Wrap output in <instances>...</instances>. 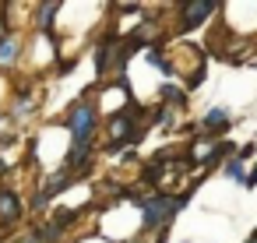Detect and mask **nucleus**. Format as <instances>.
Returning a JSON list of instances; mask_svg holds the SVG:
<instances>
[{
	"instance_id": "nucleus-11",
	"label": "nucleus",
	"mask_w": 257,
	"mask_h": 243,
	"mask_svg": "<svg viewBox=\"0 0 257 243\" xmlns=\"http://www.w3.org/2000/svg\"><path fill=\"white\" fill-rule=\"evenodd\" d=\"M246 187H257V169L250 173V180H246Z\"/></svg>"
},
{
	"instance_id": "nucleus-5",
	"label": "nucleus",
	"mask_w": 257,
	"mask_h": 243,
	"mask_svg": "<svg viewBox=\"0 0 257 243\" xmlns=\"http://www.w3.org/2000/svg\"><path fill=\"white\" fill-rule=\"evenodd\" d=\"M18 57V43L15 39H4V43H0V64H11Z\"/></svg>"
},
{
	"instance_id": "nucleus-3",
	"label": "nucleus",
	"mask_w": 257,
	"mask_h": 243,
	"mask_svg": "<svg viewBox=\"0 0 257 243\" xmlns=\"http://www.w3.org/2000/svg\"><path fill=\"white\" fill-rule=\"evenodd\" d=\"M215 11V4L211 0H201V4H187L183 8V29H190V25H201L208 15Z\"/></svg>"
},
{
	"instance_id": "nucleus-6",
	"label": "nucleus",
	"mask_w": 257,
	"mask_h": 243,
	"mask_svg": "<svg viewBox=\"0 0 257 243\" xmlns=\"http://www.w3.org/2000/svg\"><path fill=\"white\" fill-rule=\"evenodd\" d=\"M225 120H229L225 109H211V113L204 116V127H218V124H225Z\"/></svg>"
},
{
	"instance_id": "nucleus-4",
	"label": "nucleus",
	"mask_w": 257,
	"mask_h": 243,
	"mask_svg": "<svg viewBox=\"0 0 257 243\" xmlns=\"http://www.w3.org/2000/svg\"><path fill=\"white\" fill-rule=\"evenodd\" d=\"M18 211H22L18 197L11 190H0V215H4V218H18Z\"/></svg>"
},
{
	"instance_id": "nucleus-12",
	"label": "nucleus",
	"mask_w": 257,
	"mask_h": 243,
	"mask_svg": "<svg viewBox=\"0 0 257 243\" xmlns=\"http://www.w3.org/2000/svg\"><path fill=\"white\" fill-rule=\"evenodd\" d=\"M0 169H4V162H0Z\"/></svg>"
},
{
	"instance_id": "nucleus-2",
	"label": "nucleus",
	"mask_w": 257,
	"mask_h": 243,
	"mask_svg": "<svg viewBox=\"0 0 257 243\" xmlns=\"http://www.w3.org/2000/svg\"><path fill=\"white\" fill-rule=\"evenodd\" d=\"M187 197H176V201H166V197H152V201H145V229H155L162 218H169V211H176L180 204H183Z\"/></svg>"
},
{
	"instance_id": "nucleus-8",
	"label": "nucleus",
	"mask_w": 257,
	"mask_h": 243,
	"mask_svg": "<svg viewBox=\"0 0 257 243\" xmlns=\"http://www.w3.org/2000/svg\"><path fill=\"white\" fill-rule=\"evenodd\" d=\"M162 99H169V106H183V92L176 88H162Z\"/></svg>"
},
{
	"instance_id": "nucleus-9",
	"label": "nucleus",
	"mask_w": 257,
	"mask_h": 243,
	"mask_svg": "<svg viewBox=\"0 0 257 243\" xmlns=\"http://www.w3.org/2000/svg\"><path fill=\"white\" fill-rule=\"evenodd\" d=\"M225 176H232V180H239V176H243V162H239V159H232V162L225 166Z\"/></svg>"
},
{
	"instance_id": "nucleus-1",
	"label": "nucleus",
	"mask_w": 257,
	"mask_h": 243,
	"mask_svg": "<svg viewBox=\"0 0 257 243\" xmlns=\"http://www.w3.org/2000/svg\"><path fill=\"white\" fill-rule=\"evenodd\" d=\"M71 155H67V162L74 166V162H81L85 159V148H88V141H92V131H95V106L92 102H78L74 109H71Z\"/></svg>"
},
{
	"instance_id": "nucleus-10",
	"label": "nucleus",
	"mask_w": 257,
	"mask_h": 243,
	"mask_svg": "<svg viewBox=\"0 0 257 243\" xmlns=\"http://www.w3.org/2000/svg\"><path fill=\"white\" fill-rule=\"evenodd\" d=\"M53 215H57V229L67 225V222H74V211H71V208H60V211H53Z\"/></svg>"
},
{
	"instance_id": "nucleus-7",
	"label": "nucleus",
	"mask_w": 257,
	"mask_h": 243,
	"mask_svg": "<svg viewBox=\"0 0 257 243\" xmlns=\"http://www.w3.org/2000/svg\"><path fill=\"white\" fill-rule=\"evenodd\" d=\"M53 15H57V4H46V8L39 11V25H43V29H50V18H53Z\"/></svg>"
}]
</instances>
